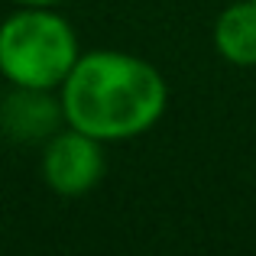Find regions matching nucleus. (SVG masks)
Returning <instances> with one entry per match:
<instances>
[{
	"mask_svg": "<svg viewBox=\"0 0 256 256\" xmlns=\"http://www.w3.org/2000/svg\"><path fill=\"white\" fill-rule=\"evenodd\" d=\"M214 49L237 68L256 65V0H234L214 20Z\"/></svg>",
	"mask_w": 256,
	"mask_h": 256,
	"instance_id": "nucleus-5",
	"label": "nucleus"
},
{
	"mask_svg": "<svg viewBox=\"0 0 256 256\" xmlns=\"http://www.w3.org/2000/svg\"><path fill=\"white\" fill-rule=\"evenodd\" d=\"M16 6H58L65 4V0H13Z\"/></svg>",
	"mask_w": 256,
	"mask_h": 256,
	"instance_id": "nucleus-6",
	"label": "nucleus"
},
{
	"mask_svg": "<svg viewBox=\"0 0 256 256\" xmlns=\"http://www.w3.org/2000/svg\"><path fill=\"white\" fill-rule=\"evenodd\" d=\"M39 169H42V182L62 198L88 194L104 178V169H107L104 140L65 124L58 133H52L46 140Z\"/></svg>",
	"mask_w": 256,
	"mask_h": 256,
	"instance_id": "nucleus-3",
	"label": "nucleus"
},
{
	"mask_svg": "<svg viewBox=\"0 0 256 256\" xmlns=\"http://www.w3.org/2000/svg\"><path fill=\"white\" fill-rule=\"evenodd\" d=\"M65 126L62 98L39 88H13L0 100V133L13 143H46Z\"/></svg>",
	"mask_w": 256,
	"mask_h": 256,
	"instance_id": "nucleus-4",
	"label": "nucleus"
},
{
	"mask_svg": "<svg viewBox=\"0 0 256 256\" xmlns=\"http://www.w3.org/2000/svg\"><path fill=\"white\" fill-rule=\"evenodd\" d=\"M65 124L120 143L150 133L169 107V84L152 62L120 49L82 52L58 88Z\"/></svg>",
	"mask_w": 256,
	"mask_h": 256,
	"instance_id": "nucleus-1",
	"label": "nucleus"
},
{
	"mask_svg": "<svg viewBox=\"0 0 256 256\" xmlns=\"http://www.w3.org/2000/svg\"><path fill=\"white\" fill-rule=\"evenodd\" d=\"M78 56V32L56 6H20L0 23V75L10 88L58 91Z\"/></svg>",
	"mask_w": 256,
	"mask_h": 256,
	"instance_id": "nucleus-2",
	"label": "nucleus"
}]
</instances>
